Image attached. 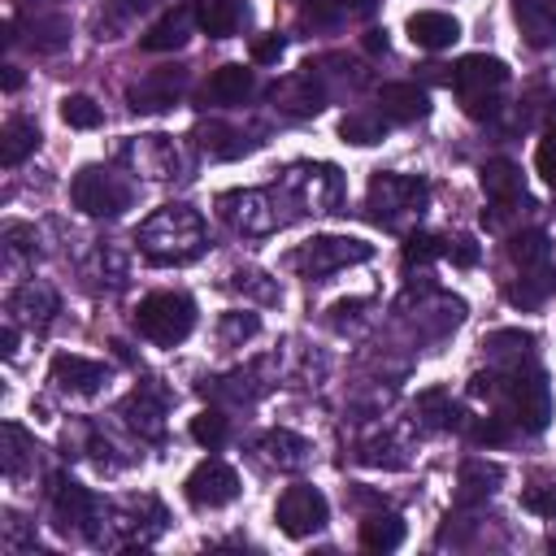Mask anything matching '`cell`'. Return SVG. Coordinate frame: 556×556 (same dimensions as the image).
Listing matches in <instances>:
<instances>
[{
  "label": "cell",
  "mask_w": 556,
  "mask_h": 556,
  "mask_svg": "<svg viewBox=\"0 0 556 556\" xmlns=\"http://www.w3.org/2000/svg\"><path fill=\"white\" fill-rule=\"evenodd\" d=\"M508 83V65L500 56H486V52H469L452 65V87L460 91L465 100V113L469 117H491L495 104H491V91Z\"/></svg>",
  "instance_id": "cell-3"
},
{
  "label": "cell",
  "mask_w": 556,
  "mask_h": 556,
  "mask_svg": "<svg viewBox=\"0 0 556 556\" xmlns=\"http://www.w3.org/2000/svg\"><path fill=\"white\" fill-rule=\"evenodd\" d=\"M191 439L200 443V447H222L226 443V417L217 413V408H204V413H195L191 417Z\"/></svg>",
  "instance_id": "cell-34"
},
{
  "label": "cell",
  "mask_w": 556,
  "mask_h": 556,
  "mask_svg": "<svg viewBox=\"0 0 556 556\" xmlns=\"http://www.w3.org/2000/svg\"><path fill=\"white\" fill-rule=\"evenodd\" d=\"M178 91H182V70H165V74L143 78V83L130 91V104H135L139 113H152V109L174 104V96H178Z\"/></svg>",
  "instance_id": "cell-20"
},
{
  "label": "cell",
  "mask_w": 556,
  "mask_h": 556,
  "mask_svg": "<svg viewBox=\"0 0 556 556\" xmlns=\"http://www.w3.org/2000/svg\"><path fill=\"white\" fill-rule=\"evenodd\" d=\"M517 22L530 48L556 43V0H517Z\"/></svg>",
  "instance_id": "cell-18"
},
{
  "label": "cell",
  "mask_w": 556,
  "mask_h": 556,
  "mask_svg": "<svg viewBox=\"0 0 556 556\" xmlns=\"http://www.w3.org/2000/svg\"><path fill=\"white\" fill-rule=\"evenodd\" d=\"M534 169L543 174V182L556 187V135H547V139L534 148Z\"/></svg>",
  "instance_id": "cell-39"
},
{
  "label": "cell",
  "mask_w": 556,
  "mask_h": 556,
  "mask_svg": "<svg viewBox=\"0 0 556 556\" xmlns=\"http://www.w3.org/2000/svg\"><path fill=\"white\" fill-rule=\"evenodd\" d=\"M22 87V70L17 65H4V91H17Z\"/></svg>",
  "instance_id": "cell-47"
},
{
  "label": "cell",
  "mask_w": 556,
  "mask_h": 556,
  "mask_svg": "<svg viewBox=\"0 0 556 556\" xmlns=\"http://www.w3.org/2000/svg\"><path fill=\"white\" fill-rule=\"evenodd\" d=\"M126 421L139 430V434H148V439H156L161 430H165V417H161V404L148 395V391H135L130 400H126Z\"/></svg>",
  "instance_id": "cell-30"
},
{
  "label": "cell",
  "mask_w": 556,
  "mask_h": 556,
  "mask_svg": "<svg viewBox=\"0 0 556 556\" xmlns=\"http://www.w3.org/2000/svg\"><path fill=\"white\" fill-rule=\"evenodd\" d=\"M256 330H261V317H256V313H226L222 326H217V334H222L226 348H239V343L252 339Z\"/></svg>",
  "instance_id": "cell-35"
},
{
  "label": "cell",
  "mask_w": 556,
  "mask_h": 556,
  "mask_svg": "<svg viewBox=\"0 0 556 556\" xmlns=\"http://www.w3.org/2000/svg\"><path fill=\"white\" fill-rule=\"evenodd\" d=\"M191 22H195V9H169L161 22H152L148 30H143V48L148 52H174V48H182L187 43V35H191Z\"/></svg>",
  "instance_id": "cell-16"
},
{
  "label": "cell",
  "mask_w": 556,
  "mask_h": 556,
  "mask_svg": "<svg viewBox=\"0 0 556 556\" xmlns=\"http://www.w3.org/2000/svg\"><path fill=\"white\" fill-rule=\"evenodd\" d=\"M404 543V521L395 513H374L361 521V547L369 552H391Z\"/></svg>",
  "instance_id": "cell-26"
},
{
  "label": "cell",
  "mask_w": 556,
  "mask_h": 556,
  "mask_svg": "<svg viewBox=\"0 0 556 556\" xmlns=\"http://www.w3.org/2000/svg\"><path fill=\"white\" fill-rule=\"evenodd\" d=\"M473 439H478V443H486V447H495V443H504V439H508V426H504L500 417H486V421H478V426H473Z\"/></svg>",
  "instance_id": "cell-41"
},
{
  "label": "cell",
  "mask_w": 556,
  "mask_h": 556,
  "mask_svg": "<svg viewBox=\"0 0 556 556\" xmlns=\"http://www.w3.org/2000/svg\"><path fill=\"white\" fill-rule=\"evenodd\" d=\"M443 256H452V261H456V265H473V261H478V243H473V239H465V235H460V239H456V243H447V248H443Z\"/></svg>",
  "instance_id": "cell-42"
},
{
  "label": "cell",
  "mask_w": 556,
  "mask_h": 556,
  "mask_svg": "<svg viewBox=\"0 0 556 556\" xmlns=\"http://www.w3.org/2000/svg\"><path fill=\"white\" fill-rule=\"evenodd\" d=\"M52 382L61 391L91 395L104 382V365L100 361H87V356H74V352H61V356H52Z\"/></svg>",
  "instance_id": "cell-14"
},
{
  "label": "cell",
  "mask_w": 556,
  "mask_h": 556,
  "mask_svg": "<svg viewBox=\"0 0 556 556\" xmlns=\"http://www.w3.org/2000/svg\"><path fill=\"white\" fill-rule=\"evenodd\" d=\"M408 39L426 52H439V48H452L460 39V22L452 13H439V9H421L408 17Z\"/></svg>",
  "instance_id": "cell-12"
},
{
  "label": "cell",
  "mask_w": 556,
  "mask_h": 556,
  "mask_svg": "<svg viewBox=\"0 0 556 556\" xmlns=\"http://www.w3.org/2000/svg\"><path fill=\"white\" fill-rule=\"evenodd\" d=\"M287 187H295L304 208H313V213H330L339 204V169L334 165H313V169L300 165V169H291Z\"/></svg>",
  "instance_id": "cell-11"
},
{
  "label": "cell",
  "mask_w": 556,
  "mask_h": 556,
  "mask_svg": "<svg viewBox=\"0 0 556 556\" xmlns=\"http://www.w3.org/2000/svg\"><path fill=\"white\" fill-rule=\"evenodd\" d=\"M52 504H56L61 526H83V521L96 513L91 495H87V491H83L74 478H65V473H56V478H52Z\"/></svg>",
  "instance_id": "cell-19"
},
{
  "label": "cell",
  "mask_w": 556,
  "mask_h": 556,
  "mask_svg": "<svg viewBox=\"0 0 556 556\" xmlns=\"http://www.w3.org/2000/svg\"><path fill=\"white\" fill-rule=\"evenodd\" d=\"M135 161H139V169H143L148 178H165V174H174L178 152L165 143V135H148V139L135 143Z\"/></svg>",
  "instance_id": "cell-28"
},
{
  "label": "cell",
  "mask_w": 556,
  "mask_h": 556,
  "mask_svg": "<svg viewBox=\"0 0 556 556\" xmlns=\"http://www.w3.org/2000/svg\"><path fill=\"white\" fill-rule=\"evenodd\" d=\"M521 508L534 517H556V482H539L521 491Z\"/></svg>",
  "instance_id": "cell-36"
},
{
  "label": "cell",
  "mask_w": 556,
  "mask_h": 556,
  "mask_svg": "<svg viewBox=\"0 0 556 556\" xmlns=\"http://www.w3.org/2000/svg\"><path fill=\"white\" fill-rule=\"evenodd\" d=\"M135 326L156 348H174L195 330V304L182 291H152L135 308Z\"/></svg>",
  "instance_id": "cell-2"
},
{
  "label": "cell",
  "mask_w": 556,
  "mask_h": 556,
  "mask_svg": "<svg viewBox=\"0 0 556 556\" xmlns=\"http://www.w3.org/2000/svg\"><path fill=\"white\" fill-rule=\"evenodd\" d=\"M143 4H148V0H117V13H122V17H126V13H139V9H143Z\"/></svg>",
  "instance_id": "cell-48"
},
{
  "label": "cell",
  "mask_w": 556,
  "mask_h": 556,
  "mask_svg": "<svg viewBox=\"0 0 556 556\" xmlns=\"http://www.w3.org/2000/svg\"><path fill=\"white\" fill-rule=\"evenodd\" d=\"M282 48H287V39H282V35H265V39H256V43H252V61H256V65H269V61H278V56H282Z\"/></svg>",
  "instance_id": "cell-40"
},
{
  "label": "cell",
  "mask_w": 556,
  "mask_h": 556,
  "mask_svg": "<svg viewBox=\"0 0 556 556\" xmlns=\"http://www.w3.org/2000/svg\"><path fill=\"white\" fill-rule=\"evenodd\" d=\"M195 26L208 39H226L239 26V4L235 0H195Z\"/></svg>",
  "instance_id": "cell-25"
},
{
  "label": "cell",
  "mask_w": 556,
  "mask_h": 556,
  "mask_svg": "<svg viewBox=\"0 0 556 556\" xmlns=\"http://www.w3.org/2000/svg\"><path fill=\"white\" fill-rule=\"evenodd\" d=\"M35 30H39V48H61V35H65V22H61V17H52V22H39Z\"/></svg>",
  "instance_id": "cell-43"
},
{
  "label": "cell",
  "mask_w": 556,
  "mask_h": 556,
  "mask_svg": "<svg viewBox=\"0 0 556 556\" xmlns=\"http://www.w3.org/2000/svg\"><path fill=\"white\" fill-rule=\"evenodd\" d=\"M222 139H239V135L226 130V126H204V130H200V148H204L208 156H239V152H243V143H222Z\"/></svg>",
  "instance_id": "cell-38"
},
{
  "label": "cell",
  "mask_w": 556,
  "mask_h": 556,
  "mask_svg": "<svg viewBox=\"0 0 556 556\" xmlns=\"http://www.w3.org/2000/svg\"><path fill=\"white\" fill-rule=\"evenodd\" d=\"M217 208L243 235H265L278 222V213L269 208V195L265 191H226V195H217Z\"/></svg>",
  "instance_id": "cell-10"
},
{
  "label": "cell",
  "mask_w": 556,
  "mask_h": 556,
  "mask_svg": "<svg viewBox=\"0 0 556 556\" xmlns=\"http://www.w3.org/2000/svg\"><path fill=\"white\" fill-rule=\"evenodd\" d=\"M521 274H530V278H521L517 287H508V300H513V304H521V308H534V304H543V295L556 287L552 269L543 265V269H521Z\"/></svg>",
  "instance_id": "cell-32"
},
{
  "label": "cell",
  "mask_w": 556,
  "mask_h": 556,
  "mask_svg": "<svg viewBox=\"0 0 556 556\" xmlns=\"http://www.w3.org/2000/svg\"><path fill=\"white\" fill-rule=\"evenodd\" d=\"M430 187L421 178H404V174H378L369 182V213L382 226H400L404 217H417L426 208Z\"/></svg>",
  "instance_id": "cell-4"
},
{
  "label": "cell",
  "mask_w": 556,
  "mask_h": 556,
  "mask_svg": "<svg viewBox=\"0 0 556 556\" xmlns=\"http://www.w3.org/2000/svg\"><path fill=\"white\" fill-rule=\"evenodd\" d=\"M369 256H374V243H365V239H352V235H317V239H308L291 256V265H300L308 278H326V274L348 269V265H361Z\"/></svg>",
  "instance_id": "cell-5"
},
{
  "label": "cell",
  "mask_w": 556,
  "mask_h": 556,
  "mask_svg": "<svg viewBox=\"0 0 556 556\" xmlns=\"http://www.w3.org/2000/svg\"><path fill=\"white\" fill-rule=\"evenodd\" d=\"M378 113L387 117V122H417V117H426L430 113V96H426V87H417V83H387L382 91H378Z\"/></svg>",
  "instance_id": "cell-13"
},
{
  "label": "cell",
  "mask_w": 556,
  "mask_h": 556,
  "mask_svg": "<svg viewBox=\"0 0 556 556\" xmlns=\"http://www.w3.org/2000/svg\"><path fill=\"white\" fill-rule=\"evenodd\" d=\"M0 343H4V356H13V352H17V326H13V321L4 326V334H0Z\"/></svg>",
  "instance_id": "cell-46"
},
{
  "label": "cell",
  "mask_w": 556,
  "mask_h": 556,
  "mask_svg": "<svg viewBox=\"0 0 556 556\" xmlns=\"http://www.w3.org/2000/svg\"><path fill=\"white\" fill-rule=\"evenodd\" d=\"M434 256H443V239L421 235V230L404 239V261H408V265H426V261H434Z\"/></svg>",
  "instance_id": "cell-37"
},
{
  "label": "cell",
  "mask_w": 556,
  "mask_h": 556,
  "mask_svg": "<svg viewBox=\"0 0 556 556\" xmlns=\"http://www.w3.org/2000/svg\"><path fill=\"white\" fill-rule=\"evenodd\" d=\"M508 256H513L521 269H543V265L552 261V243H547L543 230H521V235H513Z\"/></svg>",
  "instance_id": "cell-29"
},
{
  "label": "cell",
  "mask_w": 556,
  "mask_h": 556,
  "mask_svg": "<svg viewBox=\"0 0 556 556\" xmlns=\"http://www.w3.org/2000/svg\"><path fill=\"white\" fill-rule=\"evenodd\" d=\"M339 135H343L348 143L369 148V143H378V139L387 135V117H382V113H348V117L339 122Z\"/></svg>",
  "instance_id": "cell-31"
},
{
  "label": "cell",
  "mask_w": 556,
  "mask_h": 556,
  "mask_svg": "<svg viewBox=\"0 0 556 556\" xmlns=\"http://www.w3.org/2000/svg\"><path fill=\"white\" fill-rule=\"evenodd\" d=\"M39 143V126L26 122V117H9L4 122V135H0V161L4 165H22Z\"/></svg>",
  "instance_id": "cell-24"
},
{
  "label": "cell",
  "mask_w": 556,
  "mask_h": 556,
  "mask_svg": "<svg viewBox=\"0 0 556 556\" xmlns=\"http://www.w3.org/2000/svg\"><path fill=\"white\" fill-rule=\"evenodd\" d=\"M274 100L287 109V113H317L321 109V91L313 87V74H295L291 83H282V87H274Z\"/></svg>",
  "instance_id": "cell-27"
},
{
  "label": "cell",
  "mask_w": 556,
  "mask_h": 556,
  "mask_svg": "<svg viewBox=\"0 0 556 556\" xmlns=\"http://www.w3.org/2000/svg\"><path fill=\"white\" fill-rule=\"evenodd\" d=\"M100 104L91 100V96H65L61 100V122L65 126H74V130H96L100 126Z\"/></svg>",
  "instance_id": "cell-33"
},
{
  "label": "cell",
  "mask_w": 556,
  "mask_h": 556,
  "mask_svg": "<svg viewBox=\"0 0 556 556\" xmlns=\"http://www.w3.org/2000/svg\"><path fill=\"white\" fill-rule=\"evenodd\" d=\"M9 313H13V317H22V321H30V326H43V321L56 313V295H52L43 282H26V287H17V291H13Z\"/></svg>",
  "instance_id": "cell-22"
},
{
  "label": "cell",
  "mask_w": 556,
  "mask_h": 556,
  "mask_svg": "<svg viewBox=\"0 0 556 556\" xmlns=\"http://www.w3.org/2000/svg\"><path fill=\"white\" fill-rule=\"evenodd\" d=\"M478 182H482L486 200H495V204H517V200L526 195V182H521V165H513V161H504V156L486 161V165L478 169Z\"/></svg>",
  "instance_id": "cell-15"
},
{
  "label": "cell",
  "mask_w": 556,
  "mask_h": 556,
  "mask_svg": "<svg viewBox=\"0 0 556 556\" xmlns=\"http://www.w3.org/2000/svg\"><path fill=\"white\" fill-rule=\"evenodd\" d=\"M326 517H330V504H326V495H321L317 486H308V482L287 486V491L278 495V504H274V521H278V530L291 534V539L317 534V530L326 526Z\"/></svg>",
  "instance_id": "cell-6"
},
{
  "label": "cell",
  "mask_w": 556,
  "mask_h": 556,
  "mask_svg": "<svg viewBox=\"0 0 556 556\" xmlns=\"http://www.w3.org/2000/svg\"><path fill=\"white\" fill-rule=\"evenodd\" d=\"M252 87H256V78H252L248 65H217L208 74V83H204V100H213V104H239V100L252 96Z\"/></svg>",
  "instance_id": "cell-17"
},
{
  "label": "cell",
  "mask_w": 556,
  "mask_h": 556,
  "mask_svg": "<svg viewBox=\"0 0 556 556\" xmlns=\"http://www.w3.org/2000/svg\"><path fill=\"white\" fill-rule=\"evenodd\" d=\"M261 452H265V460L278 465V469H300V465L308 460V443H304L300 434H291V430H269V434H261Z\"/></svg>",
  "instance_id": "cell-23"
},
{
  "label": "cell",
  "mask_w": 556,
  "mask_h": 556,
  "mask_svg": "<svg viewBox=\"0 0 556 556\" xmlns=\"http://www.w3.org/2000/svg\"><path fill=\"white\" fill-rule=\"evenodd\" d=\"M70 200H74V208H83L87 217H117L122 208H126V187L109 174V169H78L74 174V182H70Z\"/></svg>",
  "instance_id": "cell-7"
},
{
  "label": "cell",
  "mask_w": 556,
  "mask_h": 556,
  "mask_svg": "<svg viewBox=\"0 0 556 556\" xmlns=\"http://www.w3.org/2000/svg\"><path fill=\"white\" fill-rule=\"evenodd\" d=\"M135 243L156 265H187L204 248V217L187 204H165L139 226Z\"/></svg>",
  "instance_id": "cell-1"
},
{
  "label": "cell",
  "mask_w": 556,
  "mask_h": 556,
  "mask_svg": "<svg viewBox=\"0 0 556 556\" xmlns=\"http://www.w3.org/2000/svg\"><path fill=\"white\" fill-rule=\"evenodd\" d=\"M365 52H387V30H365Z\"/></svg>",
  "instance_id": "cell-45"
},
{
  "label": "cell",
  "mask_w": 556,
  "mask_h": 556,
  "mask_svg": "<svg viewBox=\"0 0 556 556\" xmlns=\"http://www.w3.org/2000/svg\"><path fill=\"white\" fill-rule=\"evenodd\" d=\"M182 491H187V500L195 504V508H222V504H230L235 495H239V473L226 465V460H200L191 473H187V482H182Z\"/></svg>",
  "instance_id": "cell-9"
},
{
  "label": "cell",
  "mask_w": 556,
  "mask_h": 556,
  "mask_svg": "<svg viewBox=\"0 0 556 556\" xmlns=\"http://www.w3.org/2000/svg\"><path fill=\"white\" fill-rule=\"evenodd\" d=\"M443 400H447L443 391H426V395H421V408H439ZM439 421H443V426H460V408H452V413H439Z\"/></svg>",
  "instance_id": "cell-44"
},
{
  "label": "cell",
  "mask_w": 556,
  "mask_h": 556,
  "mask_svg": "<svg viewBox=\"0 0 556 556\" xmlns=\"http://www.w3.org/2000/svg\"><path fill=\"white\" fill-rule=\"evenodd\" d=\"M508 400H513L521 430H543L552 421V391H547L543 369H517L508 378Z\"/></svg>",
  "instance_id": "cell-8"
},
{
  "label": "cell",
  "mask_w": 556,
  "mask_h": 556,
  "mask_svg": "<svg viewBox=\"0 0 556 556\" xmlns=\"http://www.w3.org/2000/svg\"><path fill=\"white\" fill-rule=\"evenodd\" d=\"M504 482V469L495 460H482V456H469L460 465V504H473V500H486L495 486Z\"/></svg>",
  "instance_id": "cell-21"
}]
</instances>
